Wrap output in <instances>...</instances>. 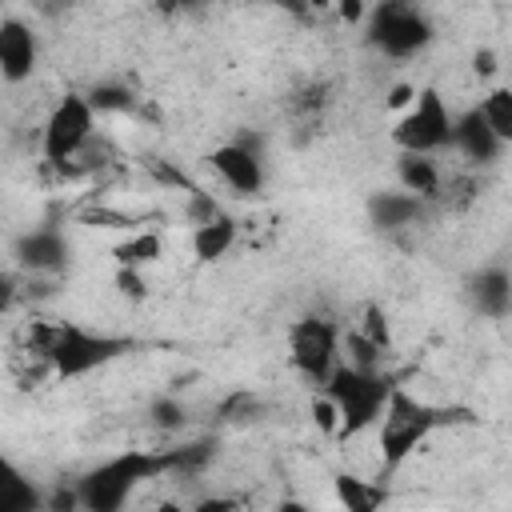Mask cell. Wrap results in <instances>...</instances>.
<instances>
[{"mask_svg":"<svg viewBox=\"0 0 512 512\" xmlns=\"http://www.w3.org/2000/svg\"><path fill=\"white\" fill-rule=\"evenodd\" d=\"M232 244H236V220L224 216V212H212L208 220H200V224L192 228V252H196V260H204V264L224 260V256L232 252Z\"/></svg>","mask_w":512,"mask_h":512,"instance_id":"obj_17","label":"cell"},{"mask_svg":"<svg viewBox=\"0 0 512 512\" xmlns=\"http://www.w3.org/2000/svg\"><path fill=\"white\" fill-rule=\"evenodd\" d=\"M448 136H452V112L436 88H420L392 128V144L400 152H440Z\"/></svg>","mask_w":512,"mask_h":512,"instance_id":"obj_8","label":"cell"},{"mask_svg":"<svg viewBox=\"0 0 512 512\" xmlns=\"http://www.w3.org/2000/svg\"><path fill=\"white\" fill-rule=\"evenodd\" d=\"M472 304H476V312L480 316H488V320H500V316H508V304H512V280H508V272L500 268V264H492V268H480L476 276H472Z\"/></svg>","mask_w":512,"mask_h":512,"instance_id":"obj_13","label":"cell"},{"mask_svg":"<svg viewBox=\"0 0 512 512\" xmlns=\"http://www.w3.org/2000/svg\"><path fill=\"white\" fill-rule=\"evenodd\" d=\"M288 360L312 388H320L340 364V328L324 316H300L288 328Z\"/></svg>","mask_w":512,"mask_h":512,"instance_id":"obj_7","label":"cell"},{"mask_svg":"<svg viewBox=\"0 0 512 512\" xmlns=\"http://www.w3.org/2000/svg\"><path fill=\"white\" fill-rule=\"evenodd\" d=\"M152 416H156L160 428H180V424H184V408H180L176 400H156V404H152Z\"/></svg>","mask_w":512,"mask_h":512,"instance_id":"obj_24","label":"cell"},{"mask_svg":"<svg viewBox=\"0 0 512 512\" xmlns=\"http://www.w3.org/2000/svg\"><path fill=\"white\" fill-rule=\"evenodd\" d=\"M368 216H372V224L376 228H384V232H392V228H408V224H416L420 216H424V200L420 196H412V192H376L372 200H368Z\"/></svg>","mask_w":512,"mask_h":512,"instance_id":"obj_14","label":"cell"},{"mask_svg":"<svg viewBox=\"0 0 512 512\" xmlns=\"http://www.w3.org/2000/svg\"><path fill=\"white\" fill-rule=\"evenodd\" d=\"M192 508H196V512H228V508H236V500H228V496H208V500H196Z\"/></svg>","mask_w":512,"mask_h":512,"instance_id":"obj_27","label":"cell"},{"mask_svg":"<svg viewBox=\"0 0 512 512\" xmlns=\"http://www.w3.org/2000/svg\"><path fill=\"white\" fill-rule=\"evenodd\" d=\"M160 4H164V8H184L188 0H160Z\"/></svg>","mask_w":512,"mask_h":512,"instance_id":"obj_31","label":"cell"},{"mask_svg":"<svg viewBox=\"0 0 512 512\" xmlns=\"http://www.w3.org/2000/svg\"><path fill=\"white\" fill-rule=\"evenodd\" d=\"M208 456H212V440L184 444V448H164V452L132 448V452H120V456L96 464L92 472H84L76 480V500L88 512H120L136 484L168 476V472H196Z\"/></svg>","mask_w":512,"mask_h":512,"instance_id":"obj_1","label":"cell"},{"mask_svg":"<svg viewBox=\"0 0 512 512\" xmlns=\"http://www.w3.org/2000/svg\"><path fill=\"white\" fill-rule=\"evenodd\" d=\"M32 508H44V496L40 488L24 476V468L0 452V512H32Z\"/></svg>","mask_w":512,"mask_h":512,"instance_id":"obj_16","label":"cell"},{"mask_svg":"<svg viewBox=\"0 0 512 512\" xmlns=\"http://www.w3.org/2000/svg\"><path fill=\"white\" fill-rule=\"evenodd\" d=\"M36 52V32L24 20H0V76L8 84H24L36 72Z\"/></svg>","mask_w":512,"mask_h":512,"instance_id":"obj_10","label":"cell"},{"mask_svg":"<svg viewBox=\"0 0 512 512\" xmlns=\"http://www.w3.org/2000/svg\"><path fill=\"white\" fill-rule=\"evenodd\" d=\"M84 96H88V104H92L96 116L100 112H128L132 108V88L128 84H116V80H100Z\"/></svg>","mask_w":512,"mask_h":512,"instance_id":"obj_21","label":"cell"},{"mask_svg":"<svg viewBox=\"0 0 512 512\" xmlns=\"http://www.w3.org/2000/svg\"><path fill=\"white\" fill-rule=\"evenodd\" d=\"M112 256H116L120 268H148V264H156V260L164 256V240H160V232H152V228H136V232H128V236L112 248Z\"/></svg>","mask_w":512,"mask_h":512,"instance_id":"obj_18","label":"cell"},{"mask_svg":"<svg viewBox=\"0 0 512 512\" xmlns=\"http://www.w3.org/2000/svg\"><path fill=\"white\" fill-rule=\"evenodd\" d=\"M92 128H96V112H92L88 96H80V92L60 96L56 108L48 112L44 128H40V152H44V160L56 164V168L72 164L88 148Z\"/></svg>","mask_w":512,"mask_h":512,"instance_id":"obj_6","label":"cell"},{"mask_svg":"<svg viewBox=\"0 0 512 512\" xmlns=\"http://www.w3.org/2000/svg\"><path fill=\"white\" fill-rule=\"evenodd\" d=\"M332 484H336V500H340L344 508H352V512H372V508L388 504V488H380V484H372V480H360V476H352V472H340Z\"/></svg>","mask_w":512,"mask_h":512,"instance_id":"obj_19","label":"cell"},{"mask_svg":"<svg viewBox=\"0 0 512 512\" xmlns=\"http://www.w3.org/2000/svg\"><path fill=\"white\" fill-rule=\"evenodd\" d=\"M356 332H364V336H368V340H372L380 352H388V348H392V332H388V320H384V312H380L376 304H368V308H364V324H360Z\"/></svg>","mask_w":512,"mask_h":512,"instance_id":"obj_22","label":"cell"},{"mask_svg":"<svg viewBox=\"0 0 512 512\" xmlns=\"http://www.w3.org/2000/svg\"><path fill=\"white\" fill-rule=\"evenodd\" d=\"M24 352L44 360L60 380H80V376L120 360L124 352H132V340L112 336V332H92L72 320H28Z\"/></svg>","mask_w":512,"mask_h":512,"instance_id":"obj_2","label":"cell"},{"mask_svg":"<svg viewBox=\"0 0 512 512\" xmlns=\"http://www.w3.org/2000/svg\"><path fill=\"white\" fill-rule=\"evenodd\" d=\"M400 380L384 368H356V364H336L328 372V380L320 384V392L336 404V436L340 440H352L360 436L364 428H372L384 412V400L388 392L396 388Z\"/></svg>","mask_w":512,"mask_h":512,"instance_id":"obj_3","label":"cell"},{"mask_svg":"<svg viewBox=\"0 0 512 512\" xmlns=\"http://www.w3.org/2000/svg\"><path fill=\"white\" fill-rule=\"evenodd\" d=\"M448 144L460 148V152H464L468 160H476V164H492V160H500V152L508 148V144L484 124L480 108H468V112L452 116V136H448Z\"/></svg>","mask_w":512,"mask_h":512,"instance_id":"obj_11","label":"cell"},{"mask_svg":"<svg viewBox=\"0 0 512 512\" xmlns=\"http://www.w3.org/2000/svg\"><path fill=\"white\" fill-rule=\"evenodd\" d=\"M16 296H20V284H16V276L0 272V316H4V312H12Z\"/></svg>","mask_w":512,"mask_h":512,"instance_id":"obj_26","label":"cell"},{"mask_svg":"<svg viewBox=\"0 0 512 512\" xmlns=\"http://www.w3.org/2000/svg\"><path fill=\"white\" fill-rule=\"evenodd\" d=\"M476 108H480L484 124H488L504 144H512V88H504V84L492 88Z\"/></svg>","mask_w":512,"mask_h":512,"instance_id":"obj_20","label":"cell"},{"mask_svg":"<svg viewBox=\"0 0 512 512\" xmlns=\"http://www.w3.org/2000/svg\"><path fill=\"white\" fill-rule=\"evenodd\" d=\"M456 416H464V412H448V408H436L428 400H416L412 392H404L396 384L388 392V400H384L380 420H376V444H380L384 472H396L436 428L452 424Z\"/></svg>","mask_w":512,"mask_h":512,"instance_id":"obj_4","label":"cell"},{"mask_svg":"<svg viewBox=\"0 0 512 512\" xmlns=\"http://www.w3.org/2000/svg\"><path fill=\"white\" fill-rule=\"evenodd\" d=\"M368 44L392 60H408L432 44V20L416 0H380L368 16Z\"/></svg>","mask_w":512,"mask_h":512,"instance_id":"obj_5","label":"cell"},{"mask_svg":"<svg viewBox=\"0 0 512 512\" xmlns=\"http://www.w3.org/2000/svg\"><path fill=\"white\" fill-rule=\"evenodd\" d=\"M260 4H264V0H260Z\"/></svg>","mask_w":512,"mask_h":512,"instance_id":"obj_32","label":"cell"},{"mask_svg":"<svg viewBox=\"0 0 512 512\" xmlns=\"http://www.w3.org/2000/svg\"><path fill=\"white\" fill-rule=\"evenodd\" d=\"M396 180L404 192L420 196V200H432L440 192V164L432 160V152H400L396 156Z\"/></svg>","mask_w":512,"mask_h":512,"instance_id":"obj_15","label":"cell"},{"mask_svg":"<svg viewBox=\"0 0 512 512\" xmlns=\"http://www.w3.org/2000/svg\"><path fill=\"white\" fill-rule=\"evenodd\" d=\"M208 164H212V172H216L232 192H240V196H252V192L264 188V160H260V152H252V148L240 144V140H228V144L212 148V152H208Z\"/></svg>","mask_w":512,"mask_h":512,"instance_id":"obj_9","label":"cell"},{"mask_svg":"<svg viewBox=\"0 0 512 512\" xmlns=\"http://www.w3.org/2000/svg\"><path fill=\"white\" fill-rule=\"evenodd\" d=\"M16 260L28 272H64L68 268V240L56 228H32L16 240Z\"/></svg>","mask_w":512,"mask_h":512,"instance_id":"obj_12","label":"cell"},{"mask_svg":"<svg viewBox=\"0 0 512 512\" xmlns=\"http://www.w3.org/2000/svg\"><path fill=\"white\" fill-rule=\"evenodd\" d=\"M140 272L144 268H120L116 264V288H120V296H128V300H144L148 296V284H144Z\"/></svg>","mask_w":512,"mask_h":512,"instance_id":"obj_23","label":"cell"},{"mask_svg":"<svg viewBox=\"0 0 512 512\" xmlns=\"http://www.w3.org/2000/svg\"><path fill=\"white\" fill-rule=\"evenodd\" d=\"M312 420H316L324 432H332V436H336V404H332L324 392L312 400Z\"/></svg>","mask_w":512,"mask_h":512,"instance_id":"obj_25","label":"cell"},{"mask_svg":"<svg viewBox=\"0 0 512 512\" xmlns=\"http://www.w3.org/2000/svg\"><path fill=\"white\" fill-rule=\"evenodd\" d=\"M340 16H344L348 24H356V20H364V4H360V0H340Z\"/></svg>","mask_w":512,"mask_h":512,"instance_id":"obj_29","label":"cell"},{"mask_svg":"<svg viewBox=\"0 0 512 512\" xmlns=\"http://www.w3.org/2000/svg\"><path fill=\"white\" fill-rule=\"evenodd\" d=\"M412 96H416V88H412V84H400V88H392L388 104H392V108H408V104H412Z\"/></svg>","mask_w":512,"mask_h":512,"instance_id":"obj_28","label":"cell"},{"mask_svg":"<svg viewBox=\"0 0 512 512\" xmlns=\"http://www.w3.org/2000/svg\"><path fill=\"white\" fill-rule=\"evenodd\" d=\"M476 72H480V76H492V72H496V56H492L488 48L476 52Z\"/></svg>","mask_w":512,"mask_h":512,"instance_id":"obj_30","label":"cell"}]
</instances>
